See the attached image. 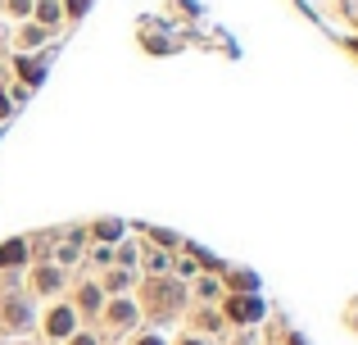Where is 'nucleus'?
<instances>
[{
    "mask_svg": "<svg viewBox=\"0 0 358 345\" xmlns=\"http://www.w3.org/2000/svg\"><path fill=\"white\" fill-rule=\"evenodd\" d=\"M41 328H45V337L50 341H69L73 332L82 328V318H78V309H73L69 300H55L50 309H45V318H41Z\"/></svg>",
    "mask_w": 358,
    "mask_h": 345,
    "instance_id": "1",
    "label": "nucleus"
},
{
    "mask_svg": "<svg viewBox=\"0 0 358 345\" xmlns=\"http://www.w3.org/2000/svg\"><path fill=\"white\" fill-rule=\"evenodd\" d=\"M0 328L5 332H27L32 328V300H27L23 291H14V295L0 300Z\"/></svg>",
    "mask_w": 358,
    "mask_h": 345,
    "instance_id": "2",
    "label": "nucleus"
},
{
    "mask_svg": "<svg viewBox=\"0 0 358 345\" xmlns=\"http://www.w3.org/2000/svg\"><path fill=\"white\" fill-rule=\"evenodd\" d=\"M263 300H259V291L254 295H231L227 300V309H222V318L227 323H236V328H254V323H263Z\"/></svg>",
    "mask_w": 358,
    "mask_h": 345,
    "instance_id": "3",
    "label": "nucleus"
},
{
    "mask_svg": "<svg viewBox=\"0 0 358 345\" xmlns=\"http://www.w3.org/2000/svg\"><path fill=\"white\" fill-rule=\"evenodd\" d=\"M100 314H105V323H109L114 332H127V328H136V323H141V309L127 300V295H114V300H105V309H100Z\"/></svg>",
    "mask_w": 358,
    "mask_h": 345,
    "instance_id": "4",
    "label": "nucleus"
},
{
    "mask_svg": "<svg viewBox=\"0 0 358 345\" xmlns=\"http://www.w3.org/2000/svg\"><path fill=\"white\" fill-rule=\"evenodd\" d=\"M73 309H78V318H100V309H105V291H100L96 282H82Z\"/></svg>",
    "mask_w": 358,
    "mask_h": 345,
    "instance_id": "5",
    "label": "nucleus"
},
{
    "mask_svg": "<svg viewBox=\"0 0 358 345\" xmlns=\"http://www.w3.org/2000/svg\"><path fill=\"white\" fill-rule=\"evenodd\" d=\"M32 286H36L41 295H55V291L64 286V268H59V264H41V268L32 273Z\"/></svg>",
    "mask_w": 358,
    "mask_h": 345,
    "instance_id": "6",
    "label": "nucleus"
},
{
    "mask_svg": "<svg viewBox=\"0 0 358 345\" xmlns=\"http://www.w3.org/2000/svg\"><path fill=\"white\" fill-rule=\"evenodd\" d=\"M23 259H27V241L23 237H14V241L0 246V268H14V264H23Z\"/></svg>",
    "mask_w": 358,
    "mask_h": 345,
    "instance_id": "7",
    "label": "nucleus"
},
{
    "mask_svg": "<svg viewBox=\"0 0 358 345\" xmlns=\"http://www.w3.org/2000/svg\"><path fill=\"white\" fill-rule=\"evenodd\" d=\"M45 41V27L41 23H27L23 32H18V45H27V50H32V45H41Z\"/></svg>",
    "mask_w": 358,
    "mask_h": 345,
    "instance_id": "8",
    "label": "nucleus"
},
{
    "mask_svg": "<svg viewBox=\"0 0 358 345\" xmlns=\"http://www.w3.org/2000/svg\"><path fill=\"white\" fill-rule=\"evenodd\" d=\"M195 328L200 332H222V314H213V309H204L200 318H195Z\"/></svg>",
    "mask_w": 358,
    "mask_h": 345,
    "instance_id": "9",
    "label": "nucleus"
},
{
    "mask_svg": "<svg viewBox=\"0 0 358 345\" xmlns=\"http://www.w3.org/2000/svg\"><path fill=\"white\" fill-rule=\"evenodd\" d=\"M18 78L23 82H41V64L36 59H18Z\"/></svg>",
    "mask_w": 358,
    "mask_h": 345,
    "instance_id": "10",
    "label": "nucleus"
},
{
    "mask_svg": "<svg viewBox=\"0 0 358 345\" xmlns=\"http://www.w3.org/2000/svg\"><path fill=\"white\" fill-rule=\"evenodd\" d=\"M96 237H105V241L122 237V223H118V218H105V223H96Z\"/></svg>",
    "mask_w": 358,
    "mask_h": 345,
    "instance_id": "11",
    "label": "nucleus"
},
{
    "mask_svg": "<svg viewBox=\"0 0 358 345\" xmlns=\"http://www.w3.org/2000/svg\"><path fill=\"white\" fill-rule=\"evenodd\" d=\"M64 345H100V337H96V332H82V328H78V332H73V337L64 341Z\"/></svg>",
    "mask_w": 358,
    "mask_h": 345,
    "instance_id": "12",
    "label": "nucleus"
},
{
    "mask_svg": "<svg viewBox=\"0 0 358 345\" xmlns=\"http://www.w3.org/2000/svg\"><path fill=\"white\" fill-rule=\"evenodd\" d=\"M150 237H155V246H182V241H177V232H164V227H155Z\"/></svg>",
    "mask_w": 358,
    "mask_h": 345,
    "instance_id": "13",
    "label": "nucleus"
},
{
    "mask_svg": "<svg viewBox=\"0 0 358 345\" xmlns=\"http://www.w3.org/2000/svg\"><path fill=\"white\" fill-rule=\"evenodd\" d=\"M131 345H168V341L159 337V332H136V341H131Z\"/></svg>",
    "mask_w": 358,
    "mask_h": 345,
    "instance_id": "14",
    "label": "nucleus"
},
{
    "mask_svg": "<svg viewBox=\"0 0 358 345\" xmlns=\"http://www.w3.org/2000/svg\"><path fill=\"white\" fill-rule=\"evenodd\" d=\"M218 286L222 282H213V277H200V282H195V291H200V295H218Z\"/></svg>",
    "mask_w": 358,
    "mask_h": 345,
    "instance_id": "15",
    "label": "nucleus"
},
{
    "mask_svg": "<svg viewBox=\"0 0 358 345\" xmlns=\"http://www.w3.org/2000/svg\"><path fill=\"white\" fill-rule=\"evenodd\" d=\"M109 291H114V295L127 291V273H109Z\"/></svg>",
    "mask_w": 358,
    "mask_h": 345,
    "instance_id": "16",
    "label": "nucleus"
},
{
    "mask_svg": "<svg viewBox=\"0 0 358 345\" xmlns=\"http://www.w3.org/2000/svg\"><path fill=\"white\" fill-rule=\"evenodd\" d=\"M9 5H14V14H27V9H32V0H9Z\"/></svg>",
    "mask_w": 358,
    "mask_h": 345,
    "instance_id": "17",
    "label": "nucleus"
},
{
    "mask_svg": "<svg viewBox=\"0 0 358 345\" xmlns=\"http://www.w3.org/2000/svg\"><path fill=\"white\" fill-rule=\"evenodd\" d=\"M177 345H209V341H204V337H182Z\"/></svg>",
    "mask_w": 358,
    "mask_h": 345,
    "instance_id": "18",
    "label": "nucleus"
},
{
    "mask_svg": "<svg viewBox=\"0 0 358 345\" xmlns=\"http://www.w3.org/2000/svg\"><path fill=\"white\" fill-rule=\"evenodd\" d=\"M9 109H14V105H9V100L0 96V118H9Z\"/></svg>",
    "mask_w": 358,
    "mask_h": 345,
    "instance_id": "19",
    "label": "nucleus"
},
{
    "mask_svg": "<svg viewBox=\"0 0 358 345\" xmlns=\"http://www.w3.org/2000/svg\"><path fill=\"white\" fill-rule=\"evenodd\" d=\"M354 50H358V41H354Z\"/></svg>",
    "mask_w": 358,
    "mask_h": 345,
    "instance_id": "20",
    "label": "nucleus"
}]
</instances>
